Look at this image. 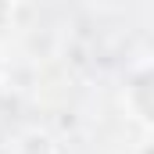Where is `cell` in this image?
Here are the masks:
<instances>
[{
	"mask_svg": "<svg viewBox=\"0 0 154 154\" xmlns=\"http://www.w3.org/2000/svg\"><path fill=\"white\" fill-rule=\"evenodd\" d=\"M125 111L140 125H151V65H147V57L136 61L133 72L125 75Z\"/></svg>",
	"mask_w": 154,
	"mask_h": 154,
	"instance_id": "cell-1",
	"label": "cell"
},
{
	"mask_svg": "<svg viewBox=\"0 0 154 154\" xmlns=\"http://www.w3.org/2000/svg\"><path fill=\"white\" fill-rule=\"evenodd\" d=\"M0 79H4V57H0Z\"/></svg>",
	"mask_w": 154,
	"mask_h": 154,
	"instance_id": "cell-3",
	"label": "cell"
},
{
	"mask_svg": "<svg viewBox=\"0 0 154 154\" xmlns=\"http://www.w3.org/2000/svg\"><path fill=\"white\" fill-rule=\"evenodd\" d=\"M14 18V0H0V29H7Z\"/></svg>",
	"mask_w": 154,
	"mask_h": 154,
	"instance_id": "cell-2",
	"label": "cell"
}]
</instances>
